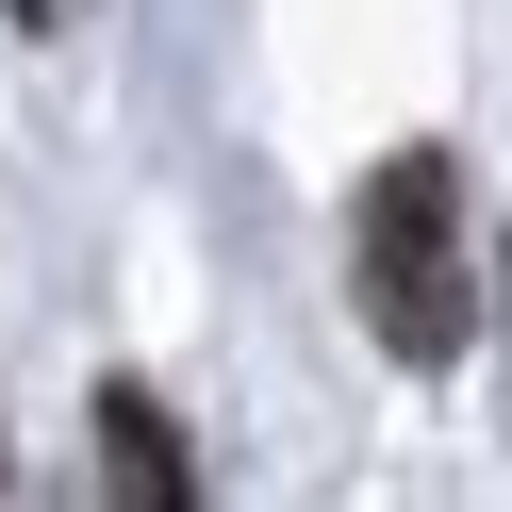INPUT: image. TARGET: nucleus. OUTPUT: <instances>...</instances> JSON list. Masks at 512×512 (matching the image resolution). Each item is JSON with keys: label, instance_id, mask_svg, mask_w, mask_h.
Returning <instances> with one entry per match:
<instances>
[{"label": "nucleus", "instance_id": "1", "mask_svg": "<svg viewBox=\"0 0 512 512\" xmlns=\"http://www.w3.org/2000/svg\"><path fill=\"white\" fill-rule=\"evenodd\" d=\"M347 298L397 364H463L479 347V248H463V166L446 149H380L364 215H347Z\"/></svg>", "mask_w": 512, "mask_h": 512}, {"label": "nucleus", "instance_id": "2", "mask_svg": "<svg viewBox=\"0 0 512 512\" xmlns=\"http://www.w3.org/2000/svg\"><path fill=\"white\" fill-rule=\"evenodd\" d=\"M83 430H100V479L133 512H199V463H182V413L149 397V380H100V413H83Z\"/></svg>", "mask_w": 512, "mask_h": 512}, {"label": "nucleus", "instance_id": "3", "mask_svg": "<svg viewBox=\"0 0 512 512\" xmlns=\"http://www.w3.org/2000/svg\"><path fill=\"white\" fill-rule=\"evenodd\" d=\"M0 479H17V463H0Z\"/></svg>", "mask_w": 512, "mask_h": 512}]
</instances>
